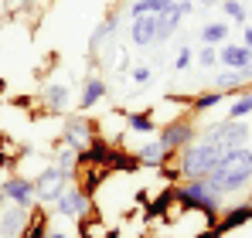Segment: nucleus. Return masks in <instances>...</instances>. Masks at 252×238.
Wrapping results in <instances>:
<instances>
[{"instance_id":"obj_1","label":"nucleus","mask_w":252,"mask_h":238,"mask_svg":"<svg viewBox=\"0 0 252 238\" xmlns=\"http://www.w3.org/2000/svg\"><path fill=\"white\" fill-rule=\"evenodd\" d=\"M205 184H208L211 191H218V194H235V191H242L246 184H252V150L246 147H239V150H228L221 163L211 170L208 177H201Z\"/></svg>"},{"instance_id":"obj_2","label":"nucleus","mask_w":252,"mask_h":238,"mask_svg":"<svg viewBox=\"0 0 252 238\" xmlns=\"http://www.w3.org/2000/svg\"><path fill=\"white\" fill-rule=\"evenodd\" d=\"M221 157H225V150L218 143H211V140L188 143L181 150V177L184 180H201V177H208L211 170L221 163Z\"/></svg>"},{"instance_id":"obj_3","label":"nucleus","mask_w":252,"mask_h":238,"mask_svg":"<svg viewBox=\"0 0 252 238\" xmlns=\"http://www.w3.org/2000/svg\"><path fill=\"white\" fill-rule=\"evenodd\" d=\"M177 201L188 208H201L205 214H218V208H221V194L211 191L205 180H184L177 187Z\"/></svg>"},{"instance_id":"obj_4","label":"nucleus","mask_w":252,"mask_h":238,"mask_svg":"<svg viewBox=\"0 0 252 238\" xmlns=\"http://www.w3.org/2000/svg\"><path fill=\"white\" fill-rule=\"evenodd\" d=\"M205 140L218 143V147L228 153V150H239V147H246V140H249V126H246L242 119H221V122L208 126Z\"/></svg>"},{"instance_id":"obj_5","label":"nucleus","mask_w":252,"mask_h":238,"mask_svg":"<svg viewBox=\"0 0 252 238\" xmlns=\"http://www.w3.org/2000/svg\"><path fill=\"white\" fill-rule=\"evenodd\" d=\"M157 140L164 143V150L174 157V153H181L188 143H194V122H191V119H170L167 126L160 129Z\"/></svg>"},{"instance_id":"obj_6","label":"nucleus","mask_w":252,"mask_h":238,"mask_svg":"<svg viewBox=\"0 0 252 238\" xmlns=\"http://www.w3.org/2000/svg\"><path fill=\"white\" fill-rule=\"evenodd\" d=\"M0 198L10 201V204H21V208H34L38 204V191H34V180L14 174V177H7L0 184Z\"/></svg>"},{"instance_id":"obj_7","label":"nucleus","mask_w":252,"mask_h":238,"mask_svg":"<svg viewBox=\"0 0 252 238\" xmlns=\"http://www.w3.org/2000/svg\"><path fill=\"white\" fill-rule=\"evenodd\" d=\"M55 211L65 214V218H72V221H82L85 214L92 211V201H89V194L79 191V187H65V191L55 198Z\"/></svg>"},{"instance_id":"obj_8","label":"nucleus","mask_w":252,"mask_h":238,"mask_svg":"<svg viewBox=\"0 0 252 238\" xmlns=\"http://www.w3.org/2000/svg\"><path fill=\"white\" fill-rule=\"evenodd\" d=\"M191 10H194V0H170L167 7L157 14V41H167L170 34L177 31L181 17L191 14Z\"/></svg>"},{"instance_id":"obj_9","label":"nucleus","mask_w":252,"mask_h":238,"mask_svg":"<svg viewBox=\"0 0 252 238\" xmlns=\"http://www.w3.org/2000/svg\"><path fill=\"white\" fill-rule=\"evenodd\" d=\"M68 180H72V177H68V174H62L55 163H51V167H44L41 174L34 177V191H38V201H55L58 194H62V191H65V187H68Z\"/></svg>"},{"instance_id":"obj_10","label":"nucleus","mask_w":252,"mask_h":238,"mask_svg":"<svg viewBox=\"0 0 252 238\" xmlns=\"http://www.w3.org/2000/svg\"><path fill=\"white\" fill-rule=\"evenodd\" d=\"M28 225H31V218H28V208H21V204H10V201L0 208V238H21Z\"/></svg>"},{"instance_id":"obj_11","label":"nucleus","mask_w":252,"mask_h":238,"mask_svg":"<svg viewBox=\"0 0 252 238\" xmlns=\"http://www.w3.org/2000/svg\"><path fill=\"white\" fill-rule=\"evenodd\" d=\"M62 140H65V147H72V150L85 153V150L92 147V122H89L85 116H68V119H65V133H62Z\"/></svg>"},{"instance_id":"obj_12","label":"nucleus","mask_w":252,"mask_h":238,"mask_svg":"<svg viewBox=\"0 0 252 238\" xmlns=\"http://www.w3.org/2000/svg\"><path fill=\"white\" fill-rule=\"evenodd\" d=\"M129 38H133L136 48H150V44L157 41V14L133 21V24H129Z\"/></svg>"},{"instance_id":"obj_13","label":"nucleus","mask_w":252,"mask_h":238,"mask_svg":"<svg viewBox=\"0 0 252 238\" xmlns=\"http://www.w3.org/2000/svg\"><path fill=\"white\" fill-rule=\"evenodd\" d=\"M218 65H225V68H246V65H252V48H246V44H225L221 51H218Z\"/></svg>"},{"instance_id":"obj_14","label":"nucleus","mask_w":252,"mask_h":238,"mask_svg":"<svg viewBox=\"0 0 252 238\" xmlns=\"http://www.w3.org/2000/svg\"><path fill=\"white\" fill-rule=\"evenodd\" d=\"M116 28H120V14H116V10H109V14H106V21H102V24L92 31V41H89V55L102 51V48L109 44V38H113V31H116Z\"/></svg>"},{"instance_id":"obj_15","label":"nucleus","mask_w":252,"mask_h":238,"mask_svg":"<svg viewBox=\"0 0 252 238\" xmlns=\"http://www.w3.org/2000/svg\"><path fill=\"white\" fill-rule=\"evenodd\" d=\"M102 95H106V79L102 75H89L82 85V95H79V109H92Z\"/></svg>"},{"instance_id":"obj_16","label":"nucleus","mask_w":252,"mask_h":238,"mask_svg":"<svg viewBox=\"0 0 252 238\" xmlns=\"http://www.w3.org/2000/svg\"><path fill=\"white\" fill-rule=\"evenodd\" d=\"M167 150H164V143L160 140H154V143H143L140 150H136V160L143 163V167H164L167 163Z\"/></svg>"},{"instance_id":"obj_17","label":"nucleus","mask_w":252,"mask_h":238,"mask_svg":"<svg viewBox=\"0 0 252 238\" xmlns=\"http://www.w3.org/2000/svg\"><path fill=\"white\" fill-rule=\"evenodd\" d=\"M41 102H44L48 113H62V109L68 106V89H65V85H48L44 95H41Z\"/></svg>"},{"instance_id":"obj_18","label":"nucleus","mask_w":252,"mask_h":238,"mask_svg":"<svg viewBox=\"0 0 252 238\" xmlns=\"http://www.w3.org/2000/svg\"><path fill=\"white\" fill-rule=\"evenodd\" d=\"M170 0H133L129 3V21H140V17H150V14H160Z\"/></svg>"},{"instance_id":"obj_19","label":"nucleus","mask_w":252,"mask_h":238,"mask_svg":"<svg viewBox=\"0 0 252 238\" xmlns=\"http://www.w3.org/2000/svg\"><path fill=\"white\" fill-rule=\"evenodd\" d=\"M55 167H58L62 174H68V177H72V174L79 170V150H72V147H65V143H62V147H58V160H55Z\"/></svg>"},{"instance_id":"obj_20","label":"nucleus","mask_w":252,"mask_h":238,"mask_svg":"<svg viewBox=\"0 0 252 238\" xmlns=\"http://www.w3.org/2000/svg\"><path fill=\"white\" fill-rule=\"evenodd\" d=\"M225 38H228V24L225 21H211V24H205V31H201V41L205 44H221Z\"/></svg>"},{"instance_id":"obj_21","label":"nucleus","mask_w":252,"mask_h":238,"mask_svg":"<svg viewBox=\"0 0 252 238\" xmlns=\"http://www.w3.org/2000/svg\"><path fill=\"white\" fill-rule=\"evenodd\" d=\"M126 126L136 129V133H154V129H157V122L147 116V113H129V116H126Z\"/></svg>"},{"instance_id":"obj_22","label":"nucleus","mask_w":252,"mask_h":238,"mask_svg":"<svg viewBox=\"0 0 252 238\" xmlns=\"http://www.w3.org/2000/svg\"><path fill=\"white\" fill-rule=\"evenodd\" d=\"M252 113V92H246V95H239L235 102H232V109H228V119H246Z\"/></svg>"},{"instance_id":"obj_23","label":"nucleus","mask_w":252,"mask_h":238,"mask_svg":"<svg viewBox=\"0 0 252 238\" xmlns=\"http://www.w3.org/2000/svg\"><path fill=\"white\" fill-rule=\"evenodd\" d=\"M221 92H228V89H239V85H246L242 82V72H235V68H225L221 75H218V82H215Z\"/></svg>"},{"instance_id":"obj_24","label":"nucleus","mask_w":252,"mask_h":238,"mask_svg":"<svg viewBox=\"0 0 252 238\" xmlns=\"http://www.w3.org/2000/svg\"><path fill=\"white\" fill-rule=\"evenodd\" d=\"M221 10H225V17H228V21H235V24H242V21H246V7H242L239 0H221Z\"/></svg>"},{"instance_id":"obj_25","label":"nucleus","mask_w":252,"mask_h":238,"mask_svg":"<svg viewBox=\"0 0 252 238\" xmlns=\"http://www.w3.org/2000/svg\"><path fill=\"white\" fill-rule=\"evenodd\" d=\"M225 95H228V92H221V89H218V92H205V95L194 99V109H211V106H218Z\"/></svg>"},{"instance_id":"obj_26","label":"nucleus","mask_w":252,"mask_h":238,"mask_svg":"<svg viewBox=\"0 0 252 238\" xmlns=\"http://www.w3.org/2000/svg\"><path fill=\"white\" fill-rule=\"evenodd\" d=\"M249 218H252V204H246V208H239V211H232V214H228L225 228H235V225H242V221H249Z\"/></svg>"},{"instance_id":"obj_27","label":"nucleus","mask_w":252,"mask_h":238,"mask_svg":"<svg viewBox=\"0 0 252 238\" xmlns=\"http://www.w3.org/2000/svg\"><path fill=\"white\" fill-rule=\"evenodd\" d=\"M198 65H205V68H215V65H218V51H215L211 44H205V48H201V55H198Z\"/></svg>"},{"instance_id":"obj_28","label":"nucleus","mask_w":252,"mask_h":238,"mask_svg":"<svg viewBox=\"0 0 252 238\" xmlns=\"http://www.w3.org/2000/svg\"><path fill=\"white\" fill-rule=\"evenodd\" d=\"M174 68H177V72L191 68V48H181V51H177V58H174Z\"/></svg>"},{"instance_id":"obj_29","label":"nucleus","mask_w":252,"mask_h":238,"mask_svg":"<svg viewBox=\"0 0 252 238\" xmlns=\"http://www.w3.org/2000/svg\"><path fill=\"white\" fill-rule=\"evenodd\" d=\"M129 75H133V82H140V85H143V82H150V75H154V68H150V65H136V68H133Z\"/></svg>"},{"instance_id":"obj_30","label":"nucleus","mask_w":252,"mask_h":238,"mask_svg":"<svg viewBox=\"0 0 252 238\" xmlns=\"http://www.w3.org/2000/svg\"><path fill=\"white\" fill-rule=\"evenodd\" d=\"M242 38H246L242 44H246V48H252V28H246V34H242Z\"/></svg>"},{"instance_id":"obj_31","label":"nucleus","mask_w":252,"mask_h":238,"mask_svg":"<svg viewBox=\"0 0 252 238\" xmlns=\"http://www.w3.org/2000/svg\"><path fill=\"white\" fill-rule=\"evenodd\" d=\"M44 238H72V235H62V232H44Z\"/></svg>"},{"instance_id":"obj_32","label":"nucleus","mask_w":252,"mask_h":238,"mask_svg":"<svg viewBox=\"0 0 252 238\" xmlns=\"http://www.w3.org/2000/svg\"><path fill=\"white\" fill-rule=\"evenodd\" d=\"M14 3H17V7H31L34 0H14Z\"/></svg>"},{"instance_id":"obj_33","label":"nucleus","mask_w":252,"mask_h":238,"mask_svg":"<svg viewBox=\"0 0 252 238\" xmlns=\"http://www.w3.org/2000/svg\"><path fill=\"white\" fill-rule=\"evenodd\" d=\"M198 3H205V7H211V3H221V0H198Z\"/></svg>"},{"instance_id":"obj_34","label":"nucleus","mask_w":252,"mask_h":238,"mask_svg":"<svg viewBox=\"0 0 252 238\" xmlns=\"http://www.w3.org/2000/svg\"><path fill=\"white\" fill-rule=\"evenodd\" d=\"M0 10H3V3H0Z\"/></svg>"},{"instance_id":"obj_35","label":"nucleus","mask_w":252,"mask_h":238,"mask_svg":"<svg viewBox=\"0 0 252 238\" xmlns=\"http://www.w3.org/2000/svg\"><path fill=\"white\" fill-rule=\"evenodd\" d=\"M249 204H252V198H249Z\"/></svg>"}]
</instances>
